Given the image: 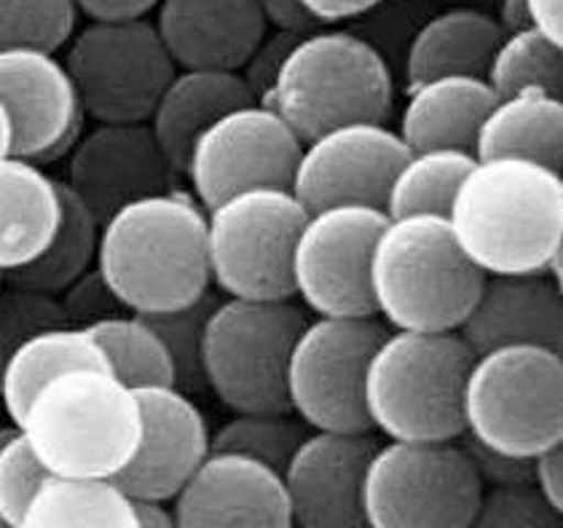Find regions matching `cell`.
<instances>
[{
	"mask_svg": "<svg viewBox=\"0 0 563 528\" xmlns=\"http://www.w3.org/2000/svg\"><path fill=\"white\" fill-rule=\"evenodd\" d=\"M59 183V201H63V212H59V223L54 229L52 239L46 248L24 266L14 272L3 274L5 282L11 285L30 287V290L52 293L57 296L67 282L76 279L87 268L95 266L97 255V239H100V223L95 212L67 188L65 180Z\"/></svg>",
	"mask_w": 563,
	"mask_h": 528,
	"instance_id": "f546056e",
	"label": "cell"
},
{
	"mask_svg": "<svg viewBox=\"0 0 563 528\" xmlns=\"http://www.w3.org/2000/svg\"><path fill=\"white\" fill-rule=\"evenodd\" d=\"M494 89L477 73H440L406 86L397 134L408 148L454 145L473 151L477 121L492 106Z\"/></svg>",
	"mask_w": 563,
	"mask_h": 528,
	"instance_id": "d4e9b609",
	"label": "cell"
},
{
	"mask_svg": "<svg viewBox=\"0 0 563 528\" xmlns=\"http://www.w3.org/2000/svg\"><path fill=\"white\" fill-rule=\"evenodd\" d=\"M65 158L67 188L100 220L126 201L173 188L177 180L148 121H95Z\"/></svg>",
	"mask_w": 563,
	"mask_h": 528,
	"instance_id": "e0dca14e",
	"label": "cell"
},
{
	"mask_svg": "<svg viewBox=\"0 0 563 528\" xmlns=\"http://www.w3.org/2000/svg\"><path fill=\"white\" fill-rule=\"evenodd\" d=\"M57 300L65 322L81 324V328H89V324L100 322V319L126 311L119 304V298L113 296L108 282L102 279V274L97 272V266L87 268L76 279L67 282L63 290L57 293Z\"/></svg>",
	"mask_w": 563,
	"mask_h": 528,
	"instance_id": "ab89813d",
	"label": "cell"
},
{
	"mask_svg": "<svg viewBox=\"0 0 563 528\" xmlns=\"http://www.w3.org/2000/svg\"><path fill=\"white\" fill-rule=\"evenodd\" d=\"M445 218L481 274H542L563 250V177L534 158H475Z\"/></svg>",
	"mask_w": 563,
	"mask_h": 528,
	"instance_id": "6da1fadb",
	"label": "cell"
},
{
	"mask_svg": "<svg viewBox=\"0 0 563 528\" xmlns=\"http://www.w3.org/2000/svg\"><path fill=\"white\" fill-rule=\"evenodd\" d=\"M303 319L292 298L218 296L201 330L205 389L229 410H287V352Z\"/></svg>",
	"mask_w": 563,
	"mask_h": 528,
	"instance_id": "9c48e42d",
	"label": "cell"
},
{
	"mask_svg": "<svg viewBox=\"0 0 563 528\" xmlns=\"http://www.w3.org/2000/svg\"><path fill=\"white\" fill-rule=\"evenodd\" d=\"M0 526H9V524H5V518H3V515H0Z\"/></svg>",
	"mask_w": 563,
	"mask_h": 528,
	"instance_id": "f5cc1de1",
	"label": "cell"
},
{
	"mask_svg": "<svg viewBox=\"0 0 563 528\" xmlns=\"http://www.w3.org/2000/svg\"><path fill=\"white\" fill-rule=\"evenodd\" d=\"M11 429H14V424H0V443H3V440H5V435H9L11 432Z\"/></svg>",
	"mask_w": 563,
	"mask_h": 528,
	"instance_id": "816d5d0a",
	"label": "cell"
},
{
	"mask_svg": "<svg viewBox=\"0 0 563 528\" xmlns=\"http://www.w3.org/2000/svg\"><path fill=\"white\" fill-rule=\"evenodd\" d=\"M296 35L301 33H287V30H274L268 28L263 33V38L255 43L253 52L247 54L242 67H239V76H242L244 86L253 95V100H261L266 95V89L272 86L274 76H277L282 59H285L287 48L292 46Z\"/></svg>",
	"mask_w": 563,
	"mask_h": 528,
	"instance_id": "60d3db41",
	"label": "cell"
},
{
	"mask_svg": "<svg viewBox=\"0 0 563 528\" xmlns=\"http://www.w3.org/2000/svg\"><path fill=\"white\" fill-rule=\"evenodd\" d=\"M89 333L100 343L108 371L126 386L175 384L167 346L143 315L121 311L89 324Z\"/></svg>",
	"mask_w": 563,
	"mask_h": 528,
	"instance_id": "1f68e13d",
	"label": "cell"
},
{
	"mask_svg": "<svg viewBox=\"0 0 563 528\" xmlns=\"http://www.w3.org/2000/svg\"><path fill=\"white\" fill-rule=\"evenodd\" d=\"M301 138L272 106L239 102L201 129L186 153L183 177L201 207L247 186L290 188Z\"/></svg>",
	"mask_w": 563,
	"mask_h": 528,
	"instance_id": "5bb4252c",
	"label": "cell"
},
{
	"mask_svg": "<svg viewBox=\"0 0 563 528\" xmlns=\"http://www.w3.org/2000/svg\"><path fill=\"white\" fill-rule=\"evenodd\" d=\"M531 464V486L542 494L555 513L563 515V440L553 443L534 457H529Z\"/></svg>",
	"mask_w": 563,
	"mask_h": 528,
	"instance_id": "7bdbcfd3",
	"label": "cell"
},
{
	"mask_svg": "<svg viewBox=\"0 0 563 528\" xmlns=\"http://www.w3.org/2000/svg\"><path fill=\"white\" fill-rule=\"evenodd\" d=\"M216 293H207L194 304L180 306V309L158 311V315H143L153 324L158 339L167 346L169 360H173L175 384L186 392L205 389V378H201V330H205V319L210 315L212 304H216Z\"/></svg>",
	"mask_w": 563,
	"mask_h": 528,
	"instance_id": "d590c367",
	"label": "cell"
},
{
	"mask_svg": "<svg viewBox=\"0 0 563 528\" xmlns=\"http://www.w3.org/2000/svg\"><path fill=\"white\" fill-rule=\"evenodd\" d=\"M483 483L456 440H387L373 446L360 483L371 528H470Z\"/></svg>",
	"mask_w": 563,
	"mask_h": 528,
	"instance_id": "ba28073f",
	"label": "cell"
},
{
	"mask_svg": "<svg viewBox=\"0 0 563 528\" xmlns=\"http://www.w3.org/2000/svg\"><path fill=\"white\" fill-rule=\"evenodd\" d=\"M59 526L134 528L132 496L115 477L48 472L30 496L20 528Z\"/></svg>",
	"mask_w": 563,
	"mask_h": 528,
	"instance_id": "f1b7e54d",
	"label": "cell"
},
{
	"mask_svg": "<svg viewBox=\"0 0 563 528\" xmlns=\"http://www.w3.org/2000/svg\"><path fill=\"white\" fill-rule=\"evenodd\" d=\"M483 78L494 95H507L520 86H548L561 91L563 46L544 38L534 28L501 33L497 46L488 54Z\"/></svg>",
	"mask_w": 563,
	"mask_h": 528,
	"instance_id": "d6a6232c",
	"label": "cell"
},
{
	"mask_svg": "<svg viewBox=\"0 0 563 528\" xmlns=\"http://www.w3.org/2000/svg\"><path fill=\"white\" fill-rule=\"evenodd\" d=\"M177 528L272 526L287 528L290 505L277 466L242 451L210 448L169 499Z\"/></svg>",
	"mask_w": 563,
	"mask_h": 528,
	"instance_id": "ffe728a7",
	"label": "cell"
},
{
	"mask_svg": "<svg viewBox=\"0 0 563 528\" xmlns=\"http://www.w3.org/2000/svg\"><path fill=\"white\" fill-rule=\"evenodd\" d=\"M63 59L95 121H145L177 70L148 16L89 20L65 43Z\"/></svg>",
	"mask_w": 563,
	"mask_h": 528,
	"instance_id": "7c38bea8",
	"label": "cell"
},
{
	"mask_svg": "<svg viewBox=\"0 0 563 528\" xmlns=\"http://www.w3.org/2000/svg\"><path fill=\"white\" fill-rule=\"evenodd\" d=\"M501 30L494 14L470 6H454L421 22L411 35L402 59L406 86L440 73H477L483 76L488 54Z\"/></svg>",
	"mask_w": 563,
	"mask_h": 528,
	"instance_id": "83f0119b",
	"label": "cell"
},
{
	"mask_svg": "<svg viewBox=\"0 0 563 528\" xmlns=\"http://www.w3.org/2000/svg\"><path fill=\"white\" fill-rule=\"evenodd\" d=\"M73 0H0V46L59 52L78 28Z\"/></svg>",
	"mask_w": 563,
	"mask_h": 528,
	"instance_id": "e575fe53",
	"label": "cell"
},
{
	"mask_svg": "<svg viewBox=\"0 0 563 528\" xmlns=\"http://www.w3.org/2000/svg\"><path fill=\"white\" fill-rule=\"evenodd\" d=\"M406 153V140L387 121H339L301 140L290 190L306 210L344 201L382 207L391 172Z\"/></svg>",
	"mask_w": 563,
	"mask_h": 528,
	"instance_id": "9a60e30c",
	"label": "cell"
},
{
	"mask_svg": "<svg viewBox=\"0 0 563 528\" xmlns=\"http://www.w3.org/2000/svg\"><path fill=\"white\" fill-rule=\"evenodd\" d=\"M475 158L520 156L561 172L563 95L548 86H520L497 95L477 121Z\"/></svg>",
	"mask_w": 563,
	"mask_h": 528,
	"instance_id": "cb8c5ba5",
	"label": "cell"
},
{
	"mask_svg": "<svg viewBox=\"0 0 563 528\" xmlns=\"http://www.w3.org/2000/svg\"><path fill=\"white\" fill-rule=\"evenodd\" d=\"M59 322H65V317L57 296L3 282L0 287V365L16 343L33 336L35 330Z\"/></svg>",
	"mask_w": 563,
	"mask_h": 528,
	"instance_id": "f35d334b",
	"label": "cell"
},
{
	"mask_svg": "<svg viewBox=\"0 0 563 528\" xmlns=\"http://www.w3.org/2000/svg\"><path fill=\"white\" fill-rule=\"evenodd\" d=\"M561 518L531 481L501 483L483 486L470 528H559Z\"/></svg>",
	"mask_w": 563,
	"mask_h": 528,
	"instance_id": "8d00e7d4",
	"label": "cell"
},
{
	"mask_svg": "<svg viewBox=\"0 0 563 528\" xmlns=\"http://www.w3.org/2000/svg\"><path fill=\"white\" fill-rule=\"evenodd\" d=\"M470 360L473 349L456 330L387 328L363 371L368 427L387 440H456Z\"/></svg>",
	"mask_w": 563,
	"mask_h": 528,
	"instance_id": "277c9868",
	"label": "cell"
},
{
	"mask_svg": "<svg viewBox=\"0 0 563 528\" xmlns=\"http://www.w3.org/2000/svg\"><path fill=\"white\" fill-rule=\"evenodd\" d=\"M3 153H11V127H9V116H5L3 106H0V156Z\"/></svg>",
	"mask_w": 563,
	"mask_h": 528,
	"instance_id": "f907efd6",
	"label": "cell"
},
{
	"mask_svg": "<svg viewBox=\"0 0 563 528\" xmlns=\"http://www.w3.org/2000/svg\"><path fill=\"white\" fill-rule=\"evenodd\" d=\"M153 11L177 67L239 70L268 30L255 0H158Z\"/></svg>",
	"mask_w": 563,
	"mask_h": 528,
	"instance_id": "7402d4cb",
	"label": "cell"
},
{
	"mask_svg": "<svg viewBox=\"0 0 563 528\" xmlns=\"http://www.w3.org/2000/svg\"><path fill=\"white\" fill-rule=\"evenodd\" d=\"M261 102L306 140L339 121H387L395 106V78L376 43L320 24L296 35Z\"/></svg>",
	"mask_w": 563,
	"mask_h": 528,
	"instance_id": "8992f818",
	"label": "cell"
},
{
	"mask_svg": "<svg viewBox=\"0 0 563 528\" xmlns=\"http://www.w3.org/2000/svg\"><path fill=\"white\" fill-rule=\"evenodd\" d=\"M384 220L382 207L357 201L306 210L290 248V293L309 315L373 317L368 257Z\"/></svg>",
	"mask_w": 563,
	"mask_h": 528,
	"instance_id": "4fadbf2b",
	"label": "cell"
},
{
	"mask_svg": "<svg viewBox=\"0 0 563 528\" xmlns=\"http://www.w3.org/2000/svg\"><path fill=\"white\" fill-rule=\"evenodd\" d=\"M306 207L287 186H247L205 207L210 285L220 296L292 298L290 248Z\"/></svg>",
	"mask_w": 563,
	"mask_h": 528,
	"instance_id": "30bf717a",
	"label": "cell"
},
{
	"mask_svg": "<svg viewBox=\"0 0 563 528\" xmlns=\"http://www.w3.org/2000/svg\"><path fill=\"white\" fill-rule=\"evenodd\" d=\"M0 106L9 116L11 153L41 167L65 158L87 124L65 59L48 48L0 46Z\"/></svg>",
	"mask_w": 563,
	"mask_h": 528,
	"instance_id": "2e32d148",
	"label": "cell"
},
{
	"mask_svg": "<svg viewBox=\"0 0 563 528\" xmlns=\"http://www.w3.org/2000/svg\"><path fill=\"white\" fill-rule=\"evenodd\" d=\"M462 435L516 459L563 440V354L542 343L475 352L462 381ZM459 435V438H462Z\"/></svg>",
	"mask_w": 563,
	"mask_h": 528,
	"instance_id": "52a82bcc",
	"label": "cell"
},
{
	"mask_svg": "<svg viewBox=\"0 0 563 528\" xmlns=\"http://www.w3.org/2000/svg\"><path fill=\"white\" fill-rule=\"evenodd\" d=\"M95 266L132 315L194 304L212 287L205 207L175 186L126 201L102 218Z\"/></svg>",
	"mask_w": 563,
	"mask_h": 528,
	"instance_id": "7a4b0ae2",
	"label": "cell"
},
{
	"mask_svg": "<svg viewBox=\"0 0 563 528\" xmlns=\"http://www.w3.org/2000/svg\"><path fill=\"white\" fill-rule=\"evenodd\" d=\"M373 446L371 432L306 429L279 475L290 524L301 528H357L360 483Z\"/></svg>",
	"mask_w": 563,
	"mask_h": 528,
	"instance_id": "d6986e66",
	"label": "cell"
},
{
	"mask_svg": "<svg viewBox=\"0 0 563 528\" xmlns=\"http://www.w3.org/2000/svg\"><path fill=\"white\" fill-rule=\"evenodd\" d=\"M134 524L143 528H177L173 505L167 499H153V496H132Z\"/></svg>",
	"mask_w": 563,
	"mask_h": 528,
	"instance_id": "c3c4849f",
	"label": "cell"
},
{
	"mask_svg": "<svg viewBox=\"0 0 563 528\" xmlns=\"http://www.w3.org/2000/svg\"><path fill=\"white\" fill-rule=\"evenodd\" d=\"M475 153L454 145H427L408 148L397 169L391 172L382 210L395 215L408 212H449L451 199L464 172L473 167Z\"/></svg>",
	"mask_w": 563,
	"mask_h": 528,
	"instance_id": "4dcf8cb0",
	"label": "cell"
},
{
	"mask_svg": "<svg viewBox=\"0 0 563 528\" xmlns=\"http://www.w3.org/2000/svg\"><path fill=\"white\" fill-rule=\"evenodd\" d=\"M3 282H5V276H3V274H0V287H3Z\"/></svg>",
	"mask_w": 563,
	"mask_h": 528,
	"instance_id": "db71d44e",
	"label": "cell"
},
{
	"mask_svg": "<svg viewBox=\"0 0 563 528\" xmlns=\"http://www.w3.org/2000/svg\"><path fill=\"white\" fill-rule=\"evenodd\" d=\"M481 282L443 212L387 215L373 239L368 298L387 328L456 330Z\"/></svg>",
	"mask_w": 563,
	"mask_h": 528,
	"instance_id": "3957f363",
	"label": "cell"
},
{
	"mask_svg": "<svg viewBox=\"0 0 563 528\" xmlns=\"http://www.w3.org/2000/svg\"><path fill=\"white\" fill-rule=\"evenodd\" d=\"M526 11L531 28L563 46V0H526Z\"/></svg>",
	"mask_w": 563,
	"mask_h": 528,
	"instance_id": "7dc6e473",
	"label": "cell"
},
{
	"mask_svg": "<svg viewBox=\"0 0 563 528\" xmlns=\"http://www.w3.org/2000/svg\"><path fill=\"white\" fill-rule=\"evenodd\" d=\"M266 28L287 30V33H306L311 28H320L298 0H255Z\"/></svg>",
	"mask_w": 563,
	"mask_h": 528,
	"instance_id": "f6af8a7d",
	"label": "cell"
},
{
	"mask_svg": "<svg viewBox=\"0 0 563 528\" xmlns=\"http://www.w3.org/2000/svg\"><path fill=\"white\" fill-rule=\"evenodd\" d=\"M501 33H512V30L531 28L529 11H526V0H499V9L494 14Z\"/></svg>",
	"mask_w": 563,
	"mask_h": 528,
	"instance_id": "681fc988",
	"label": "cell"
},
{
	"mask_svg": "<svg viewBox=\"0 0 563 528\" xmlns=\"http://www.w3.org/2000/svg\"><path fill=\"white\" fill-rule=\"evenodd\" d=\"M70 367H106L108 371L106 354L89 328L70 322L48 324L16 343L0 365V405L9 421H20L35 389Z\"/></svg>",
	"mask_w": 563,
	"mask_h": 528,
	"instance_id": "4316f807",
	"label": "cell"
},
{
	"mask_svg": "<svg viewBox=\"0 0 563 528\" xmlns=\"http://www.w3.org/2000/svg\"><path fill=\"white\" fill-rule=\"evenodd\" d=\"M132 392L140 408V438L115 483L130 496L169 502L210 451V421L191 392L177 384H143Z\"/></svg>",
	"mask_w": 563,
	"mask_h": 528,
	"instance_id": "ac0fdd59",
	"label": "cell"
},
{
	"mask_svg": "<svg viewBox=\"0 0 563 528\" xmlns=\"http://www.w3.org/2000/svg\"><path fill=\"white\" fill-rule=\"evenodd\" d=\"M456 333L473 354L501 343L561 349L563 287L548 274H483Z\"/></svg>",
	"mask_w": 563,
	"mask_h": 528,
	"instance_id": "44dd1931",
	"label": "cell"
},
{
	"mask_svg": "<svg viewBox=\"0 0 563 528\" xmlns=\"http://www.w3.org/2000/svg\"><path fill=\"white\" fill-rule=\"evenodd\" d=\"M384 333L387 324L378 317H306L287 352V410L306 429L371 432L363 410V371Z\"/></svg>",
	"mask_w": 563,
	"mask_h": 528,
	"instance_id": "8fae6325",
	"label": "cell"
},
{
	"mask_svg": "<svg viewBox=\"0 0 563 528\" xmlns=\"http://www.w3.org/2000/svg\"><path fill=\"white\" fill-rule=\"evenodd\" d=\"M46 475L48 470L44 462L35 457L30 440L14 424V429L0 443V515L5 518V524H22L24 507Z\"/></svg>",
	"mask_w": 563,
	"mask_h": 528,
	"instance_id": "74e56055",
	"label": "cell"
},
{
	"mask_svg": "<svg viewBox=\"0 0 563 528\" xmlns=\"http://www.w3.org/2000/svg\"><path fill=\"white\" fill-rule=\"evenodd\" d=\"M253 100L239 70L223 67H177L148 113V127L164 158L183 177L194 138L223 110Z\"/></svg>",
	"mask_w": 563,
	"mask_h": 528,
	"instance_id": "603a6c76",
	"label": "cell"
},
{
	"mask_svg": "<svg viewBox=\"0 0 563 528\" xmlns=\"http://www.w3.org/2000/svg\"><path fill=\"white\" fill-rule=\"evenodd\" d=\"M16 427L48 472L115 477L137 448L140 408L106 367H70L35 389Z\"/></svg>",
	"mask_w": 563,
	"mask_h": 528,
	"instance_id": "5b68a950",
	"label": "cell"
},
{
	"mask_svg": "<svg viewBox=\"0 0 563 528\" xmlns=\"http://www.w3.org/2000/svg\"><path fill=\"white\" fill-rule=\"evenodd\" d=\"M87 20H137L148 16L158 0H73Z\"/></svg>",
	"mask_w": 563,
	"mask_h": 528,
	"instance_id": "bcb514c9",
	"label": "cell"
},
{
	"mask_svg": "<svg viewBox=\"0 0 563 528\" xmlns=\"http://www.w3.org/2000/svg\"><path fill=\"white\" fill-rule=\"evenodd\" d=\"M59 183L41 164L0 156V274L33 261L59 223Z\"/></svg>",
	"mask_w": 563,
	"mask_h": 528,
	"instance_id": "484cf974",
	"label": "cell"
},
{
	"mask_svg": "<svg viewBox=\"0 0 563 528\" xmlns=\"http://www.w3.org/2000/svg\"><path fill=\"white\" fill-rule=\"evenodd\" d=\"M317 24H339L371 14L384 0H298Z\"/></svg>",
	"mask_w": 563,
	"mask_h": 528,
	"instance_id": "ee69618b",
	"label": "cell"
},
{
	"mask_svg": "<svg viewBox=\"0 0 563 528\" xmlns=\"http://www.w3.org/2000/svg\"><path fill=\"white\" fill-rule=\"evenodd\" d=\"M303 432L306 427L290 410H231V419L210 435V448L250 453L282 470Z\"/></svg>",
	"mask_w": 563,
	"mask_h": 528,
	"instance_id": "836d02e7",
	"label": "cell"
},
{
	"mask_svg": "<svg viewBox=\"0 0 563 528\" xmlns=\"http://www.w3.org/2000/svg\"><path fill=\"white\" fill-rule=\"evenodd\" d=\"M464 451H467L470 464H473L475 475L481 477L483 486H501V483H523L531 481V464L529 459L507 457V453L494 451V448L481 446L477 440L462 435L459 438Z\"/></svg>",
	"mask_w": 563,
	"mask_h": 528,
	"instance_id": "b9f144b4",
	"label": "cell"
}]
</instances>
